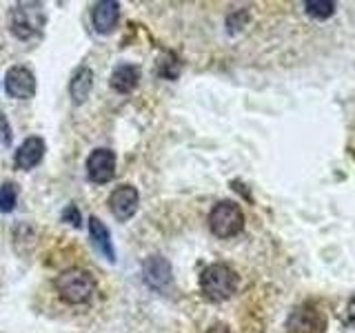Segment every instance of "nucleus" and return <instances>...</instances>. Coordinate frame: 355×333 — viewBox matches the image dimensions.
I'll use <instances>...</instances> for the list:
<instances>
[{
    "mask_svg": "<svg viewBox=\"0 0 355 333\" xmlns=\"http://www.w3.org/2000/svg\"><path fill=\"white\" fill-rule=\"evenodd\" d=\"M238 284H240L238 273L229 264L222 262L209 264L202 271V275H200V289H202L205 298L211 300V302H225V300H229L238 291Z\"/></svg>",
    "mask_w": 355,
    "mask_h": 333,
    "instance_id": "f257e3e1",
    "label": "nucleus"
},
{
    "mask_svg": "<svg viewBox=\"0 0 355 333\" xmlns=\"http://www.w3.org/2000/svg\"><path fill=\"white\" fill-rule=\"evenodd\" d=\"M55 291L69 305H87L96 296V278L85 269H67L53 280Z\"/></svg>",
    "mask_w": 355,
    "mask_h": 333,
    "instance_id": "f03ea898",
    "label": "nucleus"
},
{
    "mask_svg": "<svg viewBox=\"0 0 355 333\" xmlns=\"http://www.w3.org/2000/svg\"><path fill=\"white\" fill-rule=\"evenodd\" d=\"M44 22H47V18H44L42 5L38 3H20L9 14V29L20 40H31L40 36Z\"/></svg>",
    "mask_w": 355,
    "mask_h": 333,
    "instance_id": "7ed1b4c3",
    "label": "nucleus"
},
{
    "mask_svg": "<svg viewBox=\"0 0 355 333\" xmlns=\"http://www.w3.org/2000/svg\"><path fill=\"white\" fill-rule=\"evenodd\" d=\"M209 229L216 238H233L244 229V214L240 205L231 203V200H222L209 214Z\"/></svg>",
    "mask_w": 355,
    "mask_h": 333,
    "instance_id": "20e7f679",
    "label": "nucleus"
},
{
    "mask_svg": "<svg viewBox=\"0 0 355 333\" xmlns=\"http://www.w3.org/2000/svg\"><path fill=\"white\" fill-rule=\"evenodd\" d=\"M87 176L96 185H107L116 176V153L111 149H94L87 158Z\"/></svg>",
    "mask_w": 355,
    "mask_h": 333,
    "instance_id": "39448f33",
    "label": "nucleus"
},
{
    "mask_svg": "<svg viewBox=\"0 0 355 333\" xmlns=\"http://www.w3.org/2000/svg\"><path fill=\"white\" fill-rule=\"evenodd\" d=\"M138 203H140V194H138V189L131 185H122L114 189L109 196V209H111V214H114V218L120 222H127L136 216Z\"/></svg>",
    "mask_w": 355,
    "mask_h": 333,
    "instance_id": "423d86ee",
    "label": "nucleus"
},
{
    "mask_svg": "<svg viewBox=\"0 0 355 333\" xmlns=\"http://www.w3.org/2000/svg\"><path fill=\"white\" fill-rule=\"evenodd\" d=\"M5 92L16 100H29L36 96V76L27 67H11L5 76Z\"/></svg>",
    "mask_w": 355,
    "mask_h": 333,
    "instance_id": "0eeeda50",
    "label": "nucleus"
},
{
    "mask_svg": "<svg viewBox=\"0 0 355 333\" xmlns=\"http://www.w3.org/2000/svg\"><path fill=\"white\" fill-rule=\"evenodd\" d=\"M171 262L164 258V255H149L142 264V278L147 282L149 289H155V291H164L171 282Z\"/></svg>",
    "mask_w": 355,
    "mask_h": 333,
    "instance_id": "6e6552de",
    "label": "nucleus"
},
{
    "mask_svg": "<svg viewBox=\"0 0 355 333\" xmlns=\"http://www.w3.org/2000/svg\"><path fill=\"white\" fill-rule=\"evenodd\" d=\"M324 331V318L313 307H300L288 318V333H322Z\"/></svg>",
    "mask_w": 355,
    "mask_h": 333,
    "instance_id": "1a4fd4ad",
    "label": "nucleus"
},
{
    "mask_svg": "<svg viewBox=\"0 0 355 333\" xmlns=\"http://www.w3.org/2000/svg\"><path fill=\"white\" fill-rule=\"evenodd\" d=\"M44 151H47V144H44V140L40 136H31L18 147L14 162H16L18 169L29 171V169H33V166H38L42 162Z\"/></svg>",
    "mask_w": 355,
    "mask_h": 333,
    "instance_id": "9d476101",
    "label": "nucleus"
},
{
    "mask_svg": "<svg viewBox=\"0 0 355 333\" xmlns=\"http://www.w3.org/2000/svg\"><path fill=\"white\" fill-rule=\"evenodd\" d=\"M118 18H120V5L114 0H103V3H96L92 11V20L98 33L109 36L111 31L118 27Z\"/></svg>",
    "mask_w": 355,
    "mask_h": 333,
    "instance_id": "9b49d317",
    "label": "nucleus"
},
{
    "mask_svg": "<svg viewBox=\"0 0 355 333\" xmlns=\"http://www.w3.org/2000/svg\"><path fill=\"white\" fill-rule=\"evenodd\" d=\"M138 80H140V67H136V65H118L116 69L111 71L109 85L118 94H131L133 89L138 87Z\"/></svg>",
    "mask_w": 355,
    "mask_h": 333,
    "instance_id": "f8f14e48",
    "label": "nucleus"
},
{
    "mask_svg": "<svg viewBox=\"0 0 355 333\" xmlns=\"http://www.w3.org/2000/svg\"><path fill=\"white\" fill-rule=\"evenodd\" d=\"M89 233H92V240L96 244V249L103 253L109 262H116V249H114V242H111V233H109L105 222L98 216L89 218Z\"/></svg>",
    "mask_w": 355,
    "mask_h": 333,
    "instance_id": "ddd939ff",
    "label": "nucleus"
},
{
    "mask_svg": "<svg viewBox=\"0 0 355 333\" xmlns=\"http://www.w3.org/2000/svg\"><path fill=\"white\" fill-rule=\"evenodd\" d=\"M92 87H94V71L89 67H80L69 80V96L76 105H83L85 100L92 94Z\"/></svg>",
    "mask_w": 355,
    "mask_h": 333,
    "instance_id": "4468645a",
    "label": "nucleus"
},
{
    "mask_svg": "<svg viewBox=\"0 0 355 333\" xmlns=\"http://www.w3.org/2000/svg\"><path fill=\"white\" fill-rule=\"evenodd\" d=\"M155 71H158L160 78L164 80H175L178 76H180V60L175 58V53L166 51L158 58V65H155Z\"/></svg>",
    "mask_w": 355,
    "mask_h": 333,
    "instance_id": "2eb2a0df",
    "label": "nucleus"
},
{
    "mask_svg": "<svg viewBox=\"0 0 355 333\" xmlns=\"http://www.w3.org/2000/svg\"><path fill=\"white\" fill-rule=\"evenodd\" d=\"M304 11L311 18L324 20L336 14V3H329V0H309V3H304Z\"/></svg>",
    "mask_w": 355,
    "mask_h": 333,
    "instance_id": "dca6fc26",
    "label": "nucleus"
},
{
    "mask_svg": "<svg viewBox=\"0 0 355 333\" xmlns=\"http://www.w3.org/2000/svg\"><path fill=\"white\" fill-rule=\"evenodd\" d=\"M18 203V189L14 182L0 185V214H11Z\"/></svg>",
    "mask_w": 355,
    "mask_h": 333,
    "instance_id": "f3484780",
    "label": "nucleus"
},
{
    "mask_svg": "<svg viewBox=\"0 0 355 333\" xmlns=\"http://www.w3.org/2000/svg\"><path fill=\"white\" fill-rule=\"evenodd\" d=\"M62 220L69 222V225H73V227H83V216H80V211H78L76 205H69L62 211Z\"/></svg>",
    "mask_w": 355,
    "mask_h": 333,
    "instance_id": "a211bd4d",
    "label": "nucleus"
},
{
    "mask_svg": "<svg viewBox=\"0 0 355 333\" xmlns=\"http://www.w3.org/2000/svg\"><path fill=\"white\" fill-rule=\"evenodd\" d=\"M0 129H3V138H5V144L9 147L11 144V129L7 127V120H5V116L0 114Z\"/></svg>",
    "mask_w": 355,
    "mask_h": 333,
    "instance_id": "6ab92c4d",
    "label": "nucleus"
},
{
    "mask_svg": "<svg viewBox=\"0 0 355 333\" xmlns=\"http://www.w3.org/2000/svg\"><path fill=\"white\" fill-rule=\"evenodd\" d=\"M349 320H351V325L355 327V298L351 300V305H349Z\"/></svg>",
    "mask_w": 355,
    "mask_h": 333,
    "instance_id": "aec40b11",
    "label": "nucleus"
}]
</instances>
